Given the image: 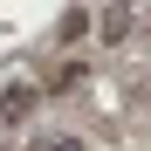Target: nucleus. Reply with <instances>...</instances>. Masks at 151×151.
Instances as JSON below:
<instances>
[{"label":"nucleus","mask_w":151,"mask_h":151,"mask_svg":"<svg viewBox=\"0 0 151 151\" xmlns=\"http://www.w3.org/2000/svg\"><path fill=\"white\" fill-rule=\"evenodd\" d=\"M28 110H35V89H14L7 103H0V117H7V124H14V117H28Z\"/></svg>","instance_id":"f257e3e1"},{"label":"nucleus","mask_w":151,"mask_h":151,"mask_svg":"<svg viewBox=\"0 0 151 151\" xmlns=\"http://www.w3.org/2000/svg\"><path fill=\"white\" fill-rule=\"evenodd\" d=\"M41 151H76V144H69V137H62V144H41Z\"/></svg>","instance_id":"7ed1b4c3"},{"label":"nucleus","mask_w":151,"mask_h":151,"mask_svg":"<svg viewBox=\"0 0 151 151\" xmlns=\"http://www.w3.org/2000/svg\"><path fill=\"white\" fill-rule=\"evenodd\" d=\"M83 28H89V14L76 7V14H62V28H55V35H62V41H76V35H83Z\"/></svg>","instance_id":"f03ea898"}]
</instances>
